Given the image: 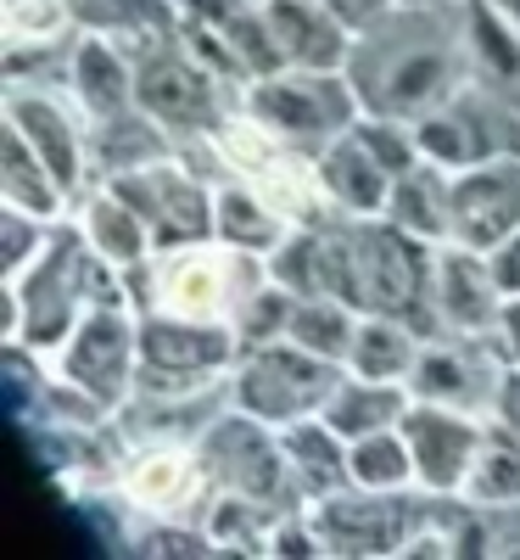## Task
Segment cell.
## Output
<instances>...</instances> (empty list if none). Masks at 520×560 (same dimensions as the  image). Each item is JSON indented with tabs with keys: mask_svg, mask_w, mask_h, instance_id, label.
Instances as JSON below:
<instances>
[{
	"mask_svg": "<svg viewBox=\"0 0 520 560\" xmlns=\"http://www.w3.org/2000/svg\"><path fill=\"white\" fill-rule=\"evenodd\" d=\"M498 420L520 432V364H509V370H504V387H498Z\"/></svg>",
	"mask_w": 520,
	"mask_h": 560,
	"instance_id": "35",
	"label": "cell"
},
{
	"mask_svg": "<svg viewBox=\"0 0 520 560\" xmlns=\"http://www.w3.org/2000/svg\"><path fill=\"white\" fill-rule=\"evenodd\" d=\"M208 488H218V482L208 471L202 443L146 438V448L123 465V499H129V510H140L152 522H185L208 499Z\"/></svg>",
	"mask_w": 520,
	"mask_h": 560,
	"instance_id": "10",
	"label": "cell"
},
{
	"mask_svg": "<svg viewBox=\"0 0 520 560\" xmlns=\"http://www.w3.org/2000/svg\"><path fill=\"white\" fill-rule=\"evenodd\" d=\"M308 522L319 533V544L330 555H387V549H409V533L425 527L419 504L403 493H381V488H336L324 499H308Z\"/></svg>",
	"mask_w": 520,
	"mask_h": 560,
	"instance_id": "9",
	"label": "cell"
},
{
	"mask_svg": "<svg viewBox=\"0 0 520 560\" xmlns=\"http://www.w3.org/2000/svg\"><path fill=\"white\" fill-rule=\"evenodd\" d=\"M398 432L409 438V454H414V477L425 493L437 499H459L464 493V477L476 465V448L487 438V427H476L459 404H432V398H414L398 420Z\"/></svg>",
	"mask_w": 520,
	"mask_h": 560,
	"instance_id": "11",
	"label": "cell"
},
{
	"mask_svg": "<svg viewBox=\"0 0 520 560\" xmlns=\"http://www.w3.org/2000/svg\"><path fill=\"white\" fill-rule=\"evenodd\" d=\"M0 202L7 208H23V213H39V219H62V208L73 202L62 185H57V174L39 163V152L28 147V140L7 124V163H0Z\"/></svg>",
	"mask_w": 520,
	"mask_h": 560,
	"instance_id": "25",
	"label": "cell"
},
{
	"mask_svg": "<svg viewBox=\"0 0 520 560\" xmlns=\"http://www.w3.org/2000/svg\"><path fill=\"white\" fill-rule=\"evenodd\" d=\"M319 163V179H324V197L342 219H381L387 202H392V174L375 163V152L353 129H342L336 140H324L314 152Z\"/></svg>",
	"mask_w": 520,
	"mask_h": 560,
	"instance_id": "16",
	"label": "cell"
},
{
	"mask_svg": "<svg viewBox=\"0 0 520 560\" xmlns=\"http://www.w3.org/2000/svg\"><path fill=\"white\" fill-rule=\"evenodd\" d=\"M73 96L90 124L134 107V57H123L113 34H84L73 45Z\"/></svg>",
	"mask_w": 520,
	"mask_h": 560,
	"instance_id": "18",
	"label": "cell"
},
{
	"mask_svg": "<svg viewBox=\"0 0 520 560\" xmlns=\"http://www.w3.org/2000/svg\"><path fill=\"white\" fill-rule=\"evenodd\" d=\"M487 337H498L504 348H509V364H520V298H504V308H498V325Z\"/></svg>",
	"mask_w": 520,
	"mask_h": 560,
	"instance_id": "34",
	"label": "cell"
},
{
	"mask_svg": "<svg viewBox=\"0 0 520 560\" xmlns=\"http://www.w3.org/2000/svg\"><path fill=\"white\" fill-rule=\"evenodd\" d=\"M398 7H437V12H442L448 0H398Z\"/></svg>",
	"mask_w": 520,
	"mask_h": 560,
	"instance_id": "37",
	"label": "cell"
},
{
	"mask_svg": "<svg viewBox=\"0 0 520 560\" xmlns=\"http://www.w3.org/2000/svg\"><path fill=\"white\" fill-rule=\"evenodd\" d=\"M448 242H464L476 253H493L520 230V158H487L448 179Z\"/></svg>",
	"mask_w": 520,
	"mask_h": 560,
	"instance_id": "12",
	"label": "cell"
},
{
	"mask_svg": "<svg viewBox=\"0 0 520 560\" xmlns=\"http://www.w3.org/2000/svg\"><path fill=\"white\" fill-rule=\"evenodd\" d=\"M493 7H498V18H509L515 34H520V0H493Z\"/></svg>",
	"mask_w": 520,
	"mask_h": 560,
	"instance_id": "36",
	"label": "cell"
},
{
	"mask_svg": "<svg viewBox=\"0 0 520 560\" xmlns=\"http://www.w3.org/2000/svg\"><path fill=\"white\" fill-rule=\"evenodd\" d=\"M73 28V0H0V39L7 57L23 62L28 51H51Z\"/></svg>",
	"mask_w": 520,
	"mask_h": 560,
	"instance_id": "28",
	"label": "cell"
},
{
	"mask_svg": "<svg viewBox=\"0 0 520 560\" xmlns=\"http://www.w3.org/2000/svg\"><path fill=\"white\" fill-rule=\"evenodd\" d=\"M392 18V12H387ZM369 23L353 45L347 79L358 90L364 113H392V118H432L442 113L453 96H464V68H476L470 51H448L442 39H419L414 28L398 23Z\"/></svg>",
	"mask_w": 520,
	"mask_h": 560,
	"instance_id": "1",
	"label": "cell"
},
{
	"mask_svg": "<svg viewBox=\"0 0 520 560\" xmlns=\"http://www.w3.org/2000/svg\"><path fill=\"white\" fill-rule=\"evenodd\" d=\"M208 147L229 163L235 179H247L258 197H269L292 224H319V208H330L324 197V179H319V163L297 152V140L274 135L263 118L241 113V118H224Z\"/></svg>",
	"mask_w": 520,
	"mask_h": 560,
	"instance_id": "4",
	"label": "cell"
},
{
	"mask_svg": "<svg viewBox=\"0 0 520 560\" xmlns=\"http://www.w3.org/2000/svg\"><path fill=\"white\" fill-rule=\"evenodd\" d=\"M280 443H286V459H292V482L308 499H324L353 482L347 471V438H336L324 427V415H308V420H292V427H280Z\"/></svg>",
	"mask_w": 520,
	"mask_h": 560,
	"instance_id": "21",
	"label": "cell"
},
{
	"mask_svg": "<svg viewBox=\"0 0 520 560\" xmlns=\"http://www.w3.org/2000/svg\"><path fill=\"white\" fill-rule=\"evenodd\" d=\"M409 393L432 398V404H464L470 398V364H464V353H453L442 342L419 348V359L409 370Z\"/></svg>",
	"mask_w": 520,
	"mask_h": 560,
	"instance_id": "30",
	"label": "cell"
},
{
	"mask_svg": "<svg viewBox=\"0 0 520 560\" xmlns=\"http://www.w3.org/2000/svg\"><path fill=\"white\" fill-rule=\"evenodd\" d=\"M324 7L336 12V18H342L353 34H364L369 23H381L387 12H398V0H324Z\"/></svg>",
	"mask_w": 520,
	"mask_h": 560,
	"instance_id": "32",
	"label": "cell"
},
{
	"mask_svg": "<svg viewBox=\"0 0 520 560\" xmlns=\"http://www.w3.org/2000/svg\"><path fill=\"white\" fill-rule=\"evenodd\" d=\"M448 168L442 163H414L409 174H398L392 179V202H387V219L392 224H403V230H414L419 242H448V230H453V213H448Z\"/></svg>",
	"mask_w": 520,
	"mask_h": 560,
	"instance_id": "23",
	"label": "cell"
},
{
	"mask_svg": "<svg viewBox=\"0 0 520 560\" xmlns=\"http://www.w3.org/2000/svg\"><path fill=\"white\" fill-rule=\"evenodd\" d=\"M7 124L39 152V163L57 174V185L79 202L84 197V179H90V118H73L57 96L45 90H7Z\"/></svg>",
	"mask_w": 520,
	"mask_h": 560,
	"instance_id": "13",
	"label": "cell"
},
{
	"mask_svg": "<svg viewBox=\"0 0 520 560\" xmlns=\"http://www.w3.org/2000/svg\"><path fill=\"white\" fill-rule=\"evenodd\" d=\"M347 471L358 488H381V493H403L414 488V454H409V438L392 427V432H369L358 443H347Z\"/></svg>",
	"mask_w": 520,
	"mask_h": 560,
	"instance_id": "29",
	"label": "cell"
},
{
	"mask_svg": "<svg viewBox=\"0 0 520 560\" xmlns=\"http://www.w3.org/2000/svg\"><path fill=\"white\" fill-rule=\"evenodd\" d=\"M179 152V140L146 113V107H123L113 118H96L90 124V158H96L102 179L113 174H129V168H146V163H163Z\"/></svg>",
	"mask_w": 520,
	"mask_h": 560,
	"instance_id": "19",
	"label": "cell"
},
{
	"mask_svg": "<svg viewBox=\"0 0 520 560\" xmlns=\"http://www.w3.org/2000/svg\"><path fill=\"white\" fill-rule=\"evenodd\" d=\"M57 370L102 409H123L140 370V319L129 308H90L57 348Z\"/></svg>",
	"mask_w": 520,
	"mask_h": 560,
	"instance_id": "8",
	"label": "cell"
},
{
	"mask_svg": "<svg viewBox=\"0 0 520 560\" xmlns=\"http://www.w3.org/2000/svg\"><path fill=\"white\" fill-rule=\"evenodd\" d=\"M414 359H419V337H414L409 319H398V314H358V337H353V353H347L353 376L409 382Z\"/></svg>",
	"mask_w": 520,
	"mask_h": 560,
	"instance_id": "24",
	"label": "cell"
},
{
	"mask_svg": "<svg viewBox=\"0 0 520 560\" xmlns=\"http://www.w3.org/2000/svg\"><path fill=\"white\" fill-rule=\"evenodd\" d=\"M0 224H7V247H0V287H12V280H23L39 264L45 242H51V219L7 208V213H0Z\"/></svg>",
	"mask_w": 520,
	"mask_h": 560,
	"instance_id": "31",
	"label": "cell"
},
{
	"mask_svg": "<svg viewBox=\"0 0 520 560\" xmlns=\"http://www.w3.org/2000/svg\"><path fill=\"white\" fill-rule=\"evenodd\" d=\"M487 264H493V275H498L504 298H520V230H515L509 242H498V247L487 253Z\"/></svg>",
	"mask_w": 520,
	"mask_h": 560,
	"instance_id": "33",
	"label": "cell"
},
{
	"mask_svg": "<svg viewBox=\"0 0 520 560\" xmlns=\"http://www.w3.org/2000/svg\"><path fill=\"white\" fill-rule=\"evenodd\" d=\"M432 303H437V319H448L453 331L487 337L498 325V308H504V287H498L487 253L464 247V242H442L437 275H432Z\"/></svg>",
	"mask_w": 520,
	"mask_h": 560,
	"instance_id": "14",
	"label": "cell"
},
{
	"mask_svg": "<svg viewBox=\"0 0 520 560\" xmlns=\"http://www.w3.org/2000/svg\"><path fill=\"white\" fill-rule=\"evenodd\" d=\"M342 376H347V364H330V359L297 348L292 337H274L235 359L229 404L269 420V427H292V420L319 415L330 404V393L342 387Z\"/></svg>",
	"mask_w": 520,
	"mask_h": 560,
	"instance_id": "3",
	"label": "cell"
},
{
	"mask_svg": "<svg viewBox=\"0 0 520 560\" xmlns=\"http://www.w3.org/2000/svg\"><path fill=\"white\" fill-rule=\"evenodd\" d=\"M197 443L208 454V471H213L218 493H247V499H263V504H274L286 488L297 493L286 443H280V427H269V420H258L247 409H229V415L208 420L197 432Z\"/></svg>",
	"mask_w": 520,
	"mask_h": 560,
	"instance_id": "7",
	"label": "cell"
},
{
	"mask_svg": "<svg viewBox=\"0 0 520 560\" xmlns=\"http://www.w3.org/2000/svg\"><path fill=\"white\" fill-rule=\"evenodd\" d=\"M269 28H274V45L286 68H303V73H347L353 62V45L358 34L324 7V0H269Z\"/></svg>",
	"mask_w": 520,
	"mask_h": 560,
	"instance_id": "15",
	"label": "cell"
},
{
	"mask_svg": "<svg viewBox=\"0 0 520 560\" xmlns=\"http://www.w3.org/2000/svg\"><path fill=\"white\" fill-rule=\"evenodd\" d=\"M247 113L263 118L274 135L297 140V147H324L342 129L358 124L364 102L347 73H303V68H280L263 79H247Z\"/></svg>",
	"mask_w": 520,
	"mask_h": 560,
	"instance_id": "5",
	"label": "cell"
},
{
	"mask_svg": "<svg viewBox=\"0 0 520 560\" xmlns=\"http://www.w3.org/2000/svg\"><path fill=\"white\" fill-rule=\"evenodd\" d=\"M286 337H292L297 348L330 359V364H347L353 337H358V308L342 303V298H297Z\"/></svg>",
	"mask_w": 520,
	"mask_h": 560,
	"instance_id": "27",
	"label": "cell"
},
{
	"mask_svg": "<svg viewBox=\"0 0 520 560\" xmlns=\"http://www.w3.org/2000/svg\"><path fill=\"white\" fill-rule=\"evenodd\" d=\"M252 7H269V0H252Z\"/></svg>",
	"mask_w": 520,
	"mask_h": 560,
	"instance_id": "38",
	"label": "cell"
},
{
	"mask_svg": "<svg viewBox=\"0 0 520 560\" xmlns=\"http://www.w3.org/2000/svg\"><path fill=\"white\" fill-rule=\"evenodd\" d=\"M464 504H520V432L504 427V420H493L482 448H476V465H470V477H464Z\"/></svg>",
	"mask_w": 520,
	"mask_h": 560,
	"instance_id": "26",
	"label": "cell"
},
{
	"mask_svg": "<svg viewBox=\"0 0 520 560\" xmlns=\"http://www.w3.org/2000/svg\"><path fill=\"white\" fill-rule=\"evenodd\" d=\"M263 264L258 253H241L218 236L208 242H185V247H163L152 264H146V292H152V308L174 314V319H202V325H235V308L247 303V292L258 287H241V275Z\"/></svg>",
	"mask_w": 520,
	"mask_h": 560,
	"instance_id": "2",
	"label": "cell"
},
{
	"mask_svg": "<svg viewBox=\"0 0 520 560\" xmlns=\"http://www.w3.org/2000/svg\"><path fill=\"white\" fill-rule=\"evenodd\" d=\"M286 230H292V219L280 213L269 197H258L247 179H229V185H218V191H213V236L218 242L269 258Z\"/></svg>",
	"mask_w": 520,
	"mask_h": 560,
	"instance_id": "22",
	"label": "cell"
},
{
	"mask_svg": "<svg viewBox=\"0 0 520 560\" xmlns=\"http://www.w3.org/2000/svg\"><path fill=\"white\" fill-rule=\"evenodd\" d=\"M409 404H414L409 382H369V376H353V370H347L342 387L330 393V404L319 415H324V427L336 432V438L358 443L369 432H392Z\"/></svg>",
	"mask_w": 520,
	"mask_h": 560,
	"instance_id": "20",
	"label": "cell"
},
{
	"mask_svg": "<svg viewBox=\"0 0 520 560\" xmlns=\"http://www.w3.org/2000/svg\"><path fill=\"white\" fill-rule=\"evenodd\" d=\"M79 230H84V242L96 247L107 264H118V269H146L157 258L152 219L140 213L134 202H123L107 179H102V191L79 197Z\"/></svg>",
	"mask_w": 520,
	"mask_h": 560,
	"instance_id": "17",
	"label": "cell"
},
{
	"mask_svg": "<svg viewBox=\"0 0 520 560\" xmlns=\"http://www.w3.org/2000/svg\"><path fill=\"white\" fill-rule=\"evenodd\" d=\"M218 68H208L185 39H163L146 57H134V102L146 107L174 140H208L224 124L218 107Z\"/></svg>",
	"mask_w": 520,
	"mask_h": 560,
	"instance_id": "6",
	"label": "cell"
}]
</instances>
